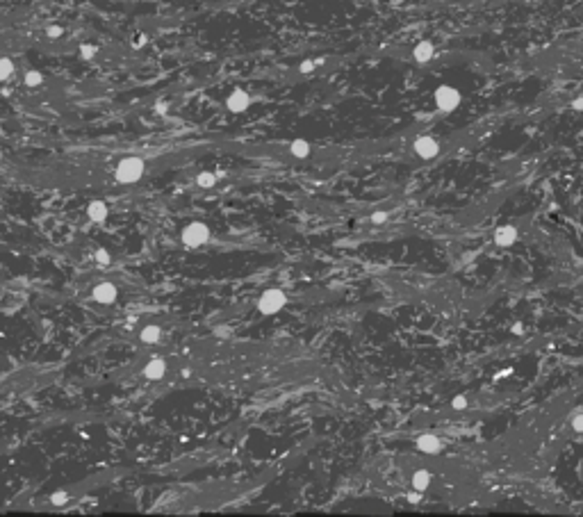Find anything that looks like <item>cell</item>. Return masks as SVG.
Instances as JSON below:
<instances>
[{"label": "cell", "instance_id": "cell-20", "mask_svg": "<svg viewBox=\"0 0 583 517\" xmlns=\"http://www.w3.org/2000/svg\"><path fill=\"white\" fill-rule=\"evenodd\" d=\"M451 408H454V410H465V408H467V399H465L463 394H456L454 401H451Z\"/></svg>", "mask_w": 583, "mask_h": 517}, {"label": "cell", "instance_id": "cell-18", "mask_svg": "<svg viewBox=\"0 0 583 517\" xmlns=\"http://www.w3.org/2000/svg\"><path fill=\"white\" fill-rule=\"evenodd\" d=\"M41 82H43V75L39 73V71H28V73H25V84H28V87H39Z\"/></svg>", "mask_w": 583, "mask_h": 517}, {"label": "cell", "instance_id": "cell-12", "mask_svg": "<svg viewBox=\"0 0 583 517\" xmlns=\"http://www.w3.org/2000/svg\"><path fill=\"white\" fill-rule=\"evenodd\" d=\"M107 203L105 201H92L87 207V217L92 221H96V224H103V221L107 219Z\"/></svg>", "mask_w": 583, "mask_h": 517}, {"label": "cell", "instance_id": "cell-24", "mask_svg": "<svg viewBox=\"0 0 583 517\" xmlns=\"http://www.w3.org/2000/svg\"><path fill=\"white\" fill-rule=\"evenodd\" d=\"M315 66H317V60H305V62H301L299 71H301V73H312Z\"/></svg>", "mask_w": 583, "mask_h": 517}, {"label": "cell", "instance_id": "cell-25", "mask_svg": "<svg viewBox=\"0 0 583 517\" xmlns=\"http://www.w3.org/2000/svg\"><path fill=\"white\" fill-rule=\"evenodd\" d=\"M46 34H48V37H51V39H60L62 34H64V30H62L60 25H51V28L46 30Z\"/></svg>", "mask_w": 583, "mask_h": 517}, {"label": "cell", "instance_id": "cell-19", "mask_svg": "<svg viewBox=\"0 0 583 517\" xmlns=\"http://www.w3.org/2000/svg\"><path fill=\"white\" fill-rule=\"evenodd\" d=\"M94 257H96V262H98V265H103V267L110 265V262H112V255L107 253V248H98L96 255H94Z\"/></svg>", "mask_w": 583, "mask_h": 517}, {"label": "cell", "instance_id": "cell-1", "mask_svg": "<svg viewBox=\"0 0 583 517\" xmlns=\"http://www.w3.org/2000/svg\"><path fill=\"white\" fill-rule=\"evenodd\" d=\"M146 171V164H144L142 157H123V160L116 164V180L121 185H130V183H137L139 178L144 176Z\"/></svg>", "mask_w": 583, "mask_h": 517}, {"label": "cell", "instance_id": "cell-14", "mask_svg": "<svg viewBox=\"0 0 583 517\" xmlns=\"http://www.w3.org/2000/svg\"><path fill=\"white\" fill-rule=\"evenodd\" d=\"M289 151H292V155H294V157H308L310 155V144L305 142V139H294V142L289 144Z\"/></svg>", "mask_w": 583, "mask_h": 517}, {"label": "cell", "instance_id": "cell-10", "mask_svg": "<svg viewBox=\"0 0 583 517\" xmlns=\"http://www.w3.org/2000/svg\"><path fill=\"white\" fill-rule=\"evenodd\" d=\"M417 449H419V451H424V453H437L442 449V442H440L437 435L424 433V435H419V438H417Z\"/></svg>", "mask_w": 583, "mask_h": 517}, {"label": "cell", "instance_id": "cell-21", "mask_svg": "<svg viewBox=\"0 0 583 517\" xmlns=\"http://www.w3.org/2000/svg\"><path fill=\"white\" fill-rule=\"evenodd\" d=\"M66 501H69V494H66L64 490H60V492L53 494V503H55V506H64Z\"/></svg>", "mask_w": 583, "mask_h": 517}, {"label": "cell", "instance_id": "cell-2", "mask_svg": "<svg viewBox=\"0 0 583 517\" xmlns=\"http://www.w3.org/2000/svg\"><path fill=\"white\" fill-rule=\"evenodd\" d=\"M285 306H287V294L283 289H266L257 301V310L262 315H278Z\"/></svg>", "mask_w": 583, "mask_h": 517}, {"label": "cell", "instance_id": "cell-23", "mask_svg": "<svg viewBox=\"0 0 583 517\" xmlns=\"http://www.w3.org/2000/svg\"><path fill=\"white\" fill-rule=\"evenodd\" d=\"M80 53H82L84 60H92V57L96 55V46H89V44H82V46H80Z\"/></svg>", "mask_w": 583, "mask_h": 517}, {"label": "cell", "instance_id": "cell-6", "mask_svg": "<svg viewBox=\"0 0 583 517\" xmlns=\"http://www.w3.org/2000/svg\"><path fill=\"white\" fill-rule=\"evenodd\" d=\"M248 105H251V96H248L244 89H235V92H230V96L226 98V107H228L233 114H242V112H246Z\"/></svg>", "mask_w": 583, "mask_h": 517}, {"label": "cell", "instance_id": "cell-11", "mask_svg": "<svg viewBox=\"0 0 583 517\" xmlns=\"http://www.w3.org/2000/svg\"><path fill=\"white\" fill-rule=\"evenodd\" d=\"M164 374H166V365H164V360H160V358L151 360L146 367H144V376H146L148 380H160V378H164Z\"/></svg>", "mask_w": 583, "mask_h": 517}, {"label": "cell", "instance_id": "cell-9", "mask_svg": "<svg viewBox=\"0 0 583 517\" xmlns=\"http://www.w3.org/2000/svg\"><path fill=\"white\" fill-rule=\"evenodd\" d=\"M433 55H435V46H433L428 39H422V41L415 44L413 57H415V62H417V64H426V62H431Z\"/></svg>", "mask_w": 583, "mask_h": 517}, {"label": "cell", "instance_id": "cell-22", "mask_svg": "<svg viewBox=\"0 0 583 517\" xmlns=\"http://www.w3.org/2000/svg\"><path fill=\"white\" fill-rule=\"evenodd\" d=\"M572 428L576 430V433H583V412L572 415Z\"/></svg>", "mask_w": 583, "mask_h": 517}, {"label": "cell", "instance_id": "cell-16", "mask_svg": "<svg viewBox=\"0 0 583 517\" xmlns=\"http://www.w3.org/2000/svg\"><path fill=\"white\" fill-rule=\"evenodd\" d=\"M196 183H198V187L210 189V187H214V185H216V176L210 174V171H203V174H198Z\"/></svg>", "mask_w": 583, "mask_h": 517}, {"label": "cell", "instance_id": "cell-4", "mask_svg": "<svg viewBox=\"0 0 583 517\" xmlns=\"http://www.w3.org/2000/svg\"><path fill=\"white\" fill-rule=\"evenodd\" d=\"M433 101H435V107L440 112H454L456 107L460 105V92L451 84H440L433 94Z\"/></svg>", "mask_w": 583, "mask_h": 517}, {"label": "cell", "instance_id": "cell-15", "mask_svg": "<svg viewBox=\"0 0 583 517\" xmlns=\"http://www.w3.org/2000/svg\"><path fill=\"white\" fill-rule=\"evenodd\" d=\"M160 326H146V328L142 330V342H146V344H153V342H157L160 339Z\"/></svg>", "mask_w": 583, "mask_h": 517}, {"label": "cell", "instance_id": "cell-28", "mask_svg": "<svg viewBox=\"0 0 583 517\" xmlns=\"http://www.w3.org/2000/svg\"><path fill=\"white\" fill-rule=\"evenodd\" d=\"M572 107H574V110H578V112H581V110H583V96L574 98V101H572Z\"/></svg>", "mask_w": 583, "mask_h": 517}, {"label": "cell", "instance_id": "cell-27", "mask_svg": "<svg viewBox=\"0 0 583 517\" xmlns=\"http://www.w3.org/2000/svg\"><path fill=\"white\" fill-rule=\"evenodd\" d=\"M408 501H410V503H417V501H422V492H419V490H415V492H410V494H408Z\"/></svg>", "mask_w": 583, "mask_h": 517}, {"label": "cell", "instance_id": "cell-8", "mask_svg": "<svg viewBox=\"0 0 583 517\" xmlns=\"http://www.w3.org/2000/svg\"><path fill=\"white\" fill-rule=\"evenodd\" d=\"M517 237H519L517 228H515V226H510V224L499 226V228L495 230V244H497V246H501V248L513 246V244L517 242Z\"/></svg>", "mask_w": 583, "mask_h": 517}, {"label": "cell", "instance_id": "cell-3", "mask_svg": "<svg viewBox=\"0 0 583 517\" xmlns=\"http://www.w3.org/2000/svg\"><path fill=\"white\" fill-rule=\"evenodd\" d=\"M183 244L189 248H198L203 246V244L210 239V228H207L203 221H192V224H187L183 228Z\"/></svg>", "mask_w": 583, "mask_h": 517}, {"label": "cell", "instance_id": "cell-13", "mask_svg": "<svg viewBox=\"0 0 583 517\" xmlns=\"http://www.w3.org/2000/svg\"><path fill=\"white\" fill-rule=\"evenodd\" d=\"M431 481H433L431 471H428V469H417V471L413 474V488L419 490V492H424V490H428Z\"/></svg>", "mask_w": 583, "mask_h": 517}, {"label": "cell", "instance_id": "cell-29", "mask_svg": "<svg viewBox=\"0 0 583 517\" xmlns=\"http://www.w3.org/2000/svg\"><path fill=\"white\" fill-rule=\"evenodd\" d=\"M513 333H515V335H522V333H524V326H522V324H515V326H513Z\"/></svg>", "mask_w": 583, "mask_h": 517}, {"label": "cell", "instance_id": "cell-5", "mask_svg": "<svg viewBox=\"0 0 583 517\" xmlns=\"http://www.w3.org/2000/svg\"><path fill=\"white\" fill-rule=\"evenodd\" d=\"M413 151L417 153L422 160H433V157L440 155V144H437V139L428 137V135H422V137L415 139Z\"/></svg>", "mask_w": 583, "mask_h": 517}, {"label": "cell", "instance_id": "cell-26", "mask_svg": "<svg viewBox=\"0 0 583 517\" xmlns=\"http://www.w3.org/2000/svg\"><path fill=\"white\" fill-rule=\"evenodd\" d=\"M372 221H374V224H385V221H387V212H383V210L374 212V214H372Z\"/></svg>", "mask_w": 583, "mask_h": 517}, {"label": "cell", "instance_id": "cell-17", "mask_svg": "<svg viewBox=\"0 0 583 517\" xmlns=\"http://www.w3.org/2000/svg\"><path fill=\"white\" fill-rule=\"evenodd\" d=\"M12 73H14V64H12V60H10V57H0V82L7 80Z\"/></svg>", "mask_w": 583, "mask_h": 517}, {"label": "cell", "instance_id": "cell-7", "mask_svg": "<svg viewBox=\"0 0 583 517\" xmlns=\"http://www.w3.org/2000/svg\"><path fill=\"white\" fill-rule=\"evenodd\" d=\"M92 296H94V301L103 303V306H110V303L116 301V296H119V289H116L114 283H98L96 287L92 289Z\"/></svg>", "mask_w": 583, "mask_h": 517}, {"label": "cell", "instance_id": "cell-30", "mask_svg": "<svg viewBox=\"0 0 583 517\" xmlns=\"http://www.w3.org/2000/svg\"><path fill=\"white\" fill-rule=\"evenodd\" d=\"M0 160H3V155H0Z\"/></svg>", "mask_w": 583, "mask_h": 517}]
</instances>
